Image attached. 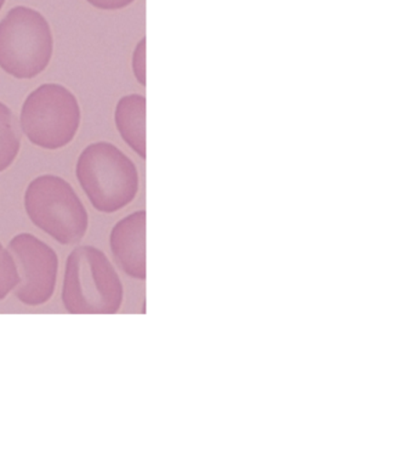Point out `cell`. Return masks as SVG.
<instances>
[{"label": "cell", "mask_w": 414, "mask_h": 465, "mask_svg": "<svg viewBox=\"0 0 414 465\" xmlns=\"http://www.w3.org/2000/svg\"><path fill=\"white\" fill-rule=\"evenodd\" d=\"M28 218L64 246L84 239L89 218L74 187L55 175H43L28 185L25 193Z\"/></svg>", "instance_id": "obj_3"}, {"label": "cell", "mask_w": 414, "mask_h": 465, "mask_svg": "<svg viewBox=\"0 0 414 465\" xmlns=\"http://www.w3.org/2000/svg\"><path fill=\"white\" fill-rule=\"evenodd\" d=\"M133 71L142 85H146V39L143 38L136 45L133 55Z\"/></svg>", "instance_id": "obj_11"}, {"label": "cell", "mask_w": 414, "mask_h": 465, "mask_svg": "<svg viewBox=\"0 0 414 465\" xmlns=\"http://www.w3.org/2000/svg\"><path fill=\"white\" fill-rule=\"evenodd\" d=\"M86 2L101 10H120L127 8L134 0H86Z\"/></svg>", "instance_id": "obj_12"}, {"label": "cell", "mask_w": 414, "mask_h": 465, "mask_svg": "<svg viewBox=\"0 0 414 465\" xmlns=\"http://www.w3.org/2000/svg\"><path fill=\"white\" fill-rule=\"evenodd\" d=\"M53 34L37 10L16 6L0 23V68L17 79H31L48 67Z\"/></svg>", "instance_id": "obj_4"}, {"label": "cell", "mask_w": 414, "mask_h": 465, "mask_svg": "<svg viewBox=\"0 0 414 465\" xmlns=\"http://www.w3.org/2000/svg\"><path fill=\"white\" fill-rule=\"evenodd\" d=\"M75 174L93 207L101 213L121 211L139 191V173L131 158L113 143H92L78 158Z\"/></svg>", "instance_id": "obj_2"}, {"label": "cell", "mask_w": 414, "mask_h": 465, "mask_svg": "<svg viewBox=\"0 0 414 465\" xmlns=\"http://www.w3.org/2000/svg\"><path fill=\"white\" fill-rule=\"evenodd\" d=\"M21 146L15 115L6 104L0 103V173L16 160Z\"/></svg>", "instance_id": "obj_9"}, {"label": "cell", "mask_w": 414, "mask_h": 465, "mask_svg": "<svg viewBox=\"0 0 414 465\" xmlns=\"http://www.w3.org/2000/svg\"><path fill=\"white\" fill-rule=\"evenodd\" d=\"M19 283V272L8 248L0 243V301L8 297Z\"/></svg>", "instance_id": "obj_10"}, {"label": "cell", "mask_w": 414, "mask_h": 465, "mask_svg": "<svg viewBox=\"0 0 414 465\" xmlns=\"http://www.w3.org/2000/svg\"><path fill=\"white\" fill-rule=\"evenodd\" d=\"M124 290L109 258L99 248L79 246L64 269L63 302L74 315H113L120 312Z\"/></svg>", "instance_id": "obj_1"}, {"label": "cell", "mask_w": 414, "mask_h": 465, "mask_svg": "<svg viewBox=\"0 0 414 465\" xmlns=\"http://www.w3.org/2000/svg\"><path fill=\"white\" fill-rule=\"evenodd\" d=\"M5 0H0V10L5 6Z\"/></svg>", "instance_id": "obj_13"}, {"label": "cell", "mask_w": 414, "mask_h": 465, "mask_svg": "<svg viewBox=\"0 0 414 465\" xmlns=\"http://www.w3.org/2000/svg\"><path fill=\"white\" fill-rule=\"evenodd\" d=\"M21 129L35 146L59 150L68 145L81 124V108L70 90L55 83L43 84L25 101Z\"/></svg>", "instance_id": "obj_5"}, {"label": "cell", "mask_w": 414, "mask_h": 465, "mask_svg": "<svg viewBox=\"0 0 414 465\" xmlns=\"http://www.w3.org/2000/svg\"><path fill=\"white\" fill-rule=\"evenodd\" d=\"M145 118V96L132 94L122 97L114 114L118 132L124 142L143 160L146 158Z\"/></svg>", "instance_id": "obj_8"}, {"label": "cell", "mask_w": 414, "mask_h": 465, "mask_svg": "<svg viewBox=\"0 0 414 465\" xmlns=\"http://www.w3.org/2000/svg\"><path fill=\"white\" fill-rule=\"evenodd\" d=\"M19 272L16 298L28 306L45 304L56 288L59 258L56 252L31 233H20L8 244Z\"/></svg>", "instance_id": "obj_6"}, {"label": "cell", "mask_w": 414, "mask_h": 465, "mask_svg": "<svg viewBox=\"0 0 414 465\" xmlns=\"http://www.w3.org/2000/svg\"><path fill=\"white\" fill-rule=\"evenodd\" d=\"M111 251L122 272L146 280V212L139 211L118 222L110 236Z\"/></svg>", "instance_id": "obj_7"}]
</instances>
